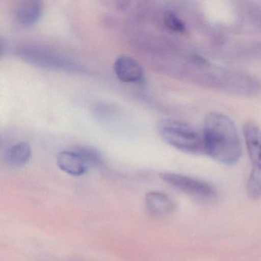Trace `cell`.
<instances>
[{
	"label": "cell",
	"mask_w": 261,
	"mask_h": 261,
	"mask_svg": "<svg viewBox=\"0 0 261 261\" xmlns=\"http://www.w3.org/2000/svg\"><path fill=\"white\" fill-rule=\"evenodd\" d=\"M204 152L218 163L235 164L241 155V138L231 119L212 112L204 119L202 132Z\"/></svg>",
	"instance_id": "cell-1"
},
{
	"label": "cell",
	"mask_w": 261,
	"mask_h": 261,
	"mask_svg": "<svg viewBox=\"0 0 261 261\" xmlns=\"http://www.w3.org/2000/svg\"><path fill=\"white\" fill-rule=\"evenodd\" d=\"M17 55L25 62L45 69L74 71L77 69L70 61L41 48L25 47L18 50Z\"/></svg>",
	"instance_id": "cell-5"
},
{
	"label": "cell",
	"mask_w": 261,
	"mask_h": 261,
	"mask_svg": "<svg viewBox=\"0 0 261 261\" xmlns=\"http://www.w3.org/2000/svg\"><path fill=\"white\" fill-rule=\"evenodd\" d=\"M72 149L81 155L90 169L91 168L99 167L103 165V155L96 148L88 146H77Z\"/></svg>",
	"instance_id": "cell-11"
},
{
	"label": "cell",
	"mask_w": 261,
	"mask_h": 261,
	"mask_svg": "<svg viewBox=\"0 0 261 261\" xmlns=\"http://www.w3.org/2000/svg\"><path fill=\"white\" fill-rule=\"evenodd\" d=\"M244 137L251 163V171L247 184V192L252 199L261 198V129L254 122L244 126Z\"/></svg>",
	"instance_id": "cell-3"
},
{
	"label": "cell",
	"mask_w": 261,
	"mask_h": 261,
	"mask_svg": "<svg viewBox=\"0 0 261 261\" xmlns=\"http://www.w3.org/2000/svg\"><path fill=\"white\" fill-rule=\"evenodd\" d=\"M43 13V3L39 0H25L15 9L16 21L25 27H32L39 22Z\"/></svg>",
	"instance_id": "cell-8"
},
{
	"label": "cell",
	"mask_w": 261,
	"mask_h": 261,
	"mask_svg": "<svg viewBox=\"0 0 261 261\" xmlns=\"http://www.w3.org/2000/svg\"><path fill=\"white\" fill-rule=\"evenodd\" d=\"M160 177L165 182L196 199L212 201L217 198L216 189L206 181L173 172H163Z\"/></svg>",
	"instance_id": "cell-4"
},
{
	"label": "cell",
	"mask_w": 261,
	"mask_h": 261,
	"mask_svg": "<svg viewBox=\"0 0 261 261\" xmlns=\"http://www.w3.org/2000/svg\"><path fill=\"white\" fill-rule=\"evenodd\" d=\"M164 22L168 29L176 33H184L186 30V25L178 17V15L172 10H166L164 14Z\"/></svg>",
	"instance_id": "cell-12"
},
{
	"label": "cell",
	"mask_w": 261,
	"mask_h": 261,
	"mask_svg": "<svg viewBox=\"0 0 261 261\" xmlns=\"http://www.w3.org/2000/svg\"><path fill=\"white\" fill-rule=\"evenodd\" d=\"M114 71L117 79L124 83H140L144 79L141 65L129 56L117 57L114 61Z\"/></svg>",
	"instance_id": "cell-6"
},
{
	"label": "cell",
	"mask_w": 261,
	"mask_h": 261,
	"mask_svg": "<svg viewBox=\"0 0 261 261\" xmlns=\"http://www.w3.org/2000/svg\"><path fill=\"white\" fill-rule=\"evenodd\" d=\"M147 210L154 216L165 217L175 211V204L172 198L164 192L152 191L145 196Z\"/></svg>",
	"instance_id": "cell-9"
},
{
	"label": "cell",
	"mask_w": 261,
	"mask_h": 261,
	"mask_svg": "<svg viewBox=\"0 0 261 261\" xmlns=\"http://www.w3.org/2000/svg\"><path fill=\"white\" fill-rule=\"evenodd\" d=\"M159 134L167 144L189 154L205 153L202 137L187 123L163 119L157 126Z\"/></svg>",
	"instance_id": "cell-2"
},
{
	"label": "cell",
	"mask_w": 261,
	"mask_h": 261,
	"mask_svg": "<svg viewBox=\"0 0 261 261\" xmlns=\"http://www.w3.org/2000/svg\"><path fill=\"white\" fill-rule=\"evenodd\" d=\"M32 156V148L27 142H19L7 149L5 160L7 164L15 168L25 166Z\"/></svg>",
	"instance_id": "cell-10"
},
{
	"label": "cell",
	"mask_w": 261,
	"mask_h": 261,
	"mask_svg": "<svg viewBox=\"0 0 261 261\" xmlns=\"http://www.w3.org/2000/svg\"><path fill=\"white\" fill-rule=\"evenodd\" d=\"M56 163L61 170L73 176H81L87 173L89 167L83 159L72 148L59 152Z\"/></svg>",
	"instance_id": "cell-7"
}]
</instances>
